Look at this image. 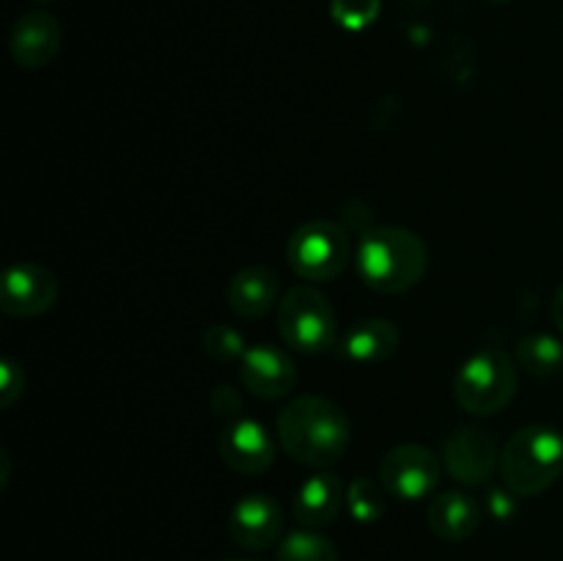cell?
Returning <instances> with one entry per match:
<instances>
[{
	"mask_svg": "<svg viewBox=\"0 0 563 561\" xmlns=\"http://www.w3.org/2000/svg\"><path fill=\"white\" fill-rule=\"evenodd\" d=\"M225 561H251V559H225Z\"/></svg>",
	"mask_w": 563,
	"mask_h": 561,
	"instance_id": "29",
	"label": "cell"
},
{
	"mask_svg": "<svg viewBox=\"0 0 563 561\" xmlns=\"http://www.w3.org/2000/svg\"><path fill=\"white\" fill-rule=\"evenodd\" d=\"M520 391V366L498 346L473 352L454 377L456 405L473 416H495L515 402Z\"/></svg>",
	"mask_w": 563,
	"mask_h": 561,
	"instance_id": "4",
	"label": "cell"
},
{
	"mask_svg": "<svg viewBox=\"0 0 563 561\" xmlns=\"http://www.w3.org/2000/svg\"><path fill=\"white\" fill-rule=\"evenodd\" d=\"M405 3V9H423V6H429V0H401Z\"/></svg>",
	"mask_w": 563,
	"mask_h": 561,
	"instance_id": "27",
	"label": "cell"
},
{
	"mask_svg": "<svg viewBox=\"0 0 563 561\" xmlns=\"http://www.w3.org/2000/svg\"><path fill=\"white\" fill-rule=\"evenodd\" d=\"M278 333L286 346L319 355L335 344V311L311 284H297L278 302Z\"/></svg>",
	"mask_w": 563,
	"mask_h": 561,
	"instance_id": "6",
	"label": "cell"
},
{
	"mask_svg": "<svg viewBox=\"0 0 563 561\" xmlns=\"http://www.w3.org/2000/svg\"><path fill=\"white\" fill-rule=\"evenodd\" d=\"M429 248L416 231L401 226H372L355 253L357 278L379 295H401L427 275Z\"/></svg>",
	"mask_w": 563,
	"mask_h": 561,
	"instance_id": "2",
	"label": "cell"
},
{
	"mask_svg": "<svg viewBox=\"0 0 563 561\" xmlns=\"http://www.w3.org/2000/svg\"><path fill=\"white\" fill-rule=\"evenodd\" d=\"M427 522L434 537L445 539V542H462V539L473 537L476 528L482 526V506L473 495L449 490V493H438L429 501Z\"/></svg>",
	"mask_w": 563,
	"mask_h": 561,
	"instance_id": "16",
	"label": "cell"
},
{
	"mask_svg": "<svg viewBox=\"0 0 563 561\" xmlns=\"http://www.w3.org/2000/svg\"><path fill=\"white\" fill-rule=\"evenodd\" d=\"M225 302L236 317L262 319L275 302H280L278 275L264 264H247L229 280Z\"/></svg>",
	"mask_w": 563,
	"mask_h": 561,
	"instance_id": "15",
	"label": "cell"
},
{
	"mask_svg": "<svg viewBox=\"0 0 563 561\" xmlns=\"http://www.w3.org/2000/svg\"><path fill=\"white\" fill-rule=\"evenodd\" d=\"M489 3H495V6H506V3H511V0H489Z\"/></svg>",
	"mask_w": 563,
	"mask_h": 561,
	"instance_id": "28",
	"label": "cell"
},
{
	"mask_svg": "<svg viewBox=\"0 0 563 561\" xmlns=\"http://www.w3.org/2000/svg\"><path fill=\"white\" fill-rule=\"evenodd\" d=\"M440 476H443V457L423 443L394 446L379 460V484L385 493L405 504L429 498L440 487Z\"/></svg>",
	"mask_w": 563,
	"mask_h": 561,
	"instance_id": "7",
	"label": "cell"
},
{
	"mask_svg": "<svg viewBox=\"0 0 563 561\" xmlns=\"http://www.w3.org/2000/svg\"><path fill=\"white\" fill-rule=\"evenodd\" d=\"M60 42H64L60 22L47 11H31V14L20 16L11 28L9 50L11 58L22 69H44L60 53Z\"/></svg>",
	"mask_w": 563,
	"mask_h": 561,
	"instance_id": "13",
	"label": "cell"
},
{
	"mask_svg": "<svg viewBox=\"0 0 563 561\" xmlns=\"http://www.w3.org/2000/svg\"><path fill=\"white\" fill-rule=\"evenodd\" d=\"M346 509L361 526H372L385 515V487L368 476H357L346 490Z\"/></svg>",
	"mask_w": 563,
	"mask_h": 561,
	"instance_id": "20",
	"label": "cell"
},
{
	"mask_svg": "<svg viewBox=\"0 0 563 561\" xmlns=\"http://www.w3.org/2000/svg\"><path fill=\"white\" fill-rule=\"evenodd\" d=\"M284 534V509L273 495L253 493L234 504L229 515V537L245 550H264Z\"/></svg>",
	"mask_w": 563,
	"mask_h": 561,
	"instance_id": "11",
	"label": "cell"
},
{
	"mask_svg": "<svg viewBox=\"0 0 563 561\" xmlns=\"http://www.w3.org/2000/svg\"><path fill=\"white\" fill-rule=\"evenodd\" d=\"M498 471L506 490L520 498L544 493L563 473V435L542 424L517 429L500 449Z\"/></svg>",
	"mask_w": 563,
	"mask_h": 561,
	"instance_id": "3",
	"label": "cell"
},
{
	"mask_svg": "<svg viewBox=\"0 0 563 561\" xmlns=\"http://www.w3.org/2000/svg\"><path fill=\"white\" fill-rule=\"evenodd\" d=\"M379 0H330V16L344 31H366L377 22Z\"/></svg>",
	"mask_w": 563,
	"mask_h": 561,
	"instance_id": "22",
	"label": "cell"
},
{
	"mask_svg": "<svg viewBox=\"0 0 563 561\" xmlns=\"http://www.w3.org/2000/svg\"><path fill=\"white\" fill-rule=\"evenodd\" d=\"M209 407H212V413L218 418H223V421H236V418H242V396L240 391L234 388V385H214L212 394H209Z\"/></svg>",
	"mask_w": 563,
	"mask_h": 561,
	"instance_id": "24",
	"label": "cell"
},
{
	"mask_svg": "<svg viewBox=\"0 0 563 561\" xmlns=\"http://www.w3.org/2000/svg\"><path fill=\"white\" fill-rule=\"evenodd\" d=\"M550 317H553V324L563 333V284L555 289L553 302H550Z\"/></svg>",
	"mask_w": 563,
	"mask_h": 561,
	"instance_id": "26",
	"label": "cell"
},
{
	"mask_svg": "<svg viewBox=\"0 0 563 561\" xmlns=\"http://www.w3.org/2000/svg\"><path fill=\"white\" fill-rule=\"evenodd\" d=\"M278 561H339V548L324 534L300 528L286 534L278 548Z\"/></svg>",
	"mask_w": 563,
	"mask_h": 561,
	"instance_id": "19",
	"label": "cell"
},
{
	"mask_svg": "<svg viewBox=\"0 0 563 561\" xmlns=\"http://www.w3.org/2000/svg\"><path fill=\"white\" fill-rule=\"evenodd\" d=\"M399 341L401 333L399 328H396V322L379 317L363 319V322H357L355 328L346 333L344 355L350 358V361L363 363V366H368V363H383L399 350Z\"/></svg>",
	"mask_w": 563,
	"mask_h": 561,
	"instance_id": "17",
	"label": "cell"
},
{
	"mask_svg": "<svg viewBox=\"0 0 563 561\" xmlns=\"http://www.w3.org/2000/svg\"><path fill=\"white\" fill-rule=\"evenodd\" d=\"M25 394V372L14 358H3L0 361V407L11 410L16 402Z\"/></svg>",
	"mask_w": 563,
	"mask_h": 561,
	"instance_id": "23",
	"label": "cell"
},
{
	"mask_svg": "<svg viewBox=\"0 0 563 561\" xmlns=\"http://www.w3.org/2000/svg\"><path fill=\"white\" fill-rule=\"evenodd\" d=\"M278 443L300 465L328 471L352 443L350 416L328 396H297L278 416Z\"/></svg>",
	"mask_w": 563,
	"mask_h": 561,
	"instance_id": "1",
	"label": "cell"
},
{
	"mask_svg": "<svg viewBox=\"0 0 563 561\" xmlns=\"http://www.w3.org/2000/svg\"><path fill=\"white\" fill-rule=\"evenodd\" d=\"M36 3H53V0H36Z\"/></svg>",
	"mask_w": 563,
	"mask_h": 561,
	"instance_id": "30",
	"label": "cell"
},
{
	"mask_svg": "<svg viewBox=\"0 0 563 561\" xmlns=\"http://www.w3.org/2000/svg\"><path fill=\"white\" fill-rule=\"evenodd\" d=\"M346 504V490L335 473H313L311 479L300 484L291 501V515L302 528L322 531L335 517L341 515V506Z\"/></svg>",
	"mask_w": 563,
	"mask_h": 561,
	"instance_id": "14",
	"label": "cell"
},
{
	"mask_svg": "<svg viewBox=\"0 0 563 561\" xmlns=\"http://www.w3.org/2000/svg\"><path fill=\"white\" fill-rule=\"evenodd\" d=\"M218 457L225 468L242 476H258L275 462V440L256 418H236L225 424L218 438Z\"/></svg>",
	"mask_w": 563,
	"mask_h": 561,
	"instance_id": "10",
	"label": "cell"
},
{
	"mask_svg": "<svg viewBox=\"0 0 563 561\" xmlns=\"http://www.w3.org/2000/svg\"><path fill=\"white\" fill-rule=\"evenodd\" d=\"M443 465L454 482L465 487H482L500 468L498 443L478 427H460L445 438Z\"/></svg>",
	"mask_w": 563,
	"mask_h": 561,
	"instance_id": "9",
	"label": "cell"
},
{
	"mask_svg": "<svg viewBox=\"0 0 563 561\" xmlns=\"http://www.w3.org/2000/svg\"><path fill=\"white\" fill-rule=\"evenodd\" d=\"M286 262L302 280L324 284L346 273L352 262L350 231L335 220H308L291 231L286 242Z\"/></svg>",
	"mask_w": 563,
	"mask_h": 561,
	"instance_id": "5",
	"label": "cell"
},
{
	"mask_svg": "<svg viewBox=\"0 0 563 561\" xmlns=\"http://www.w3.org/2000/svg\"><path fill=\"white\" fill-rule=\"evenodd\" d=\"M240 380L258 399H284L297 385V366L284 350L275 344L247 346L240 361Z\"/></svg>",
	"mask_w": 563,
	"mask_h": 561,
	"instance_id": "12",
	"label": "cell"
},
{
	"mask_svg": "<svg viewBox=\"0 0 563 561\" xmlns=\"http://www.w3.org/2000/svg\"><path fill=\"white\" fill-rule=\"evenodd\" d=\"M517 366L533 377H550L563 369V341L550 333H528L517 341Z\"/></svg>",
	"mask_w": 563,
	"mask_h": 561,
	"instance_id": "18",
	"label": "cell"
},
{
	"mask_svg": "<svg viewBox=\"0 0 563 561\" xmlns=\"http://www.w3.org/2000/svg\"><path fill=\"white\" fill-rule=\"evenodd\" d=\"M203 352L218 363H236L245 358V336L231 324H209L203 330Z\"/></svg>",
	"mask_w": 563,
	"mask_h": 561,
	"instance_id": "21",
	"label": "cell"
},
{
	"mask_svg": "<svg viewBox=\"0 0 563 561\" xmlns=\"http://www.w3.org/2000/svg\"><path fill=\"white\" fill-rule=\"evenodd\" d=\"M520 495H515L511 490H493L487 501V509L495 520H511V515L517 512V501Z\"/></svg>",
	"mask_w": 563,
	"mask_h": 561,
	"instance_id": "25",
	"label": "cell"
},
{
	"mask_svg": "<svg viewBox=\"0 0 563 561\" xmlns=\"http://www.w3.org/2000/svg\"><path fill=\"white\" fill-rule=\"evenodd\" d=\"M58 275L36 262H16L5 270L0 311L14 319H33L47 314L58 300Z\"/></svg>",
	"mask_w": 563,
	"mask_h": 561,
	"instance_id": "8",
	"label": "cell"
}]
</instances>
